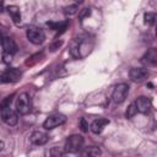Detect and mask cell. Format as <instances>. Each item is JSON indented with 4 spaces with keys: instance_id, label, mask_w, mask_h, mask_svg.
Segmentation results:
<instances>
[{
    "instance_id": "cell-11",
    "label": "cell",
    "mask_w": 157,
    "mask_h": 157,
    "mask_svg": "<svg viewBox=\"0 0 157 157\" xmlns=\"http://www.w3.org/2000/svg\"><path fill=\"white\" fill-rule=\"evenodd\" d=\"M48 140H49V135L43 131H33L31 135V142L37 146H42V145L47 144Z\"/></svg>"
},
{
    "instance_id": "cell-8",
    "label": "cell",
    "mask_w": 157,
    "mask_h": 157,
    "mask_svg": "<svg viewBox=\"0 0 157 157\" xmlns=\"http://www.w3.org/2000/svg\"><path fill=\"white\" fill-rule=\"evenodd\" d=\"M0 114H1V119L4 120V123H6V124L10 125V126L16 125L17 121H18L17 113H16L13 109H11L10 105L1 108V109H0Z\"/></svg>"
},
{
    "instance_id": "cell-14",
    "label": "cell",
    "mask_w": 157,
    "mask_h": 157,
    "mask_svg": "<svg viewBox=\"0 0 157 157\" xmlns=\"http://www.w3.org/2000/svg\"><path fill=\"white\" fill-rule=\"evenodd\" d=\"M6 10H7L9 15L11 16L13 23L15 25H20L21 23V12H20V9L17 6H9Z\"/></svg>"
},
{
    "instance_id": "cell-3",
    "label": "cell",
    "mask_w": 157,
    "mask_h": 157,
    "mask_svg": "<svg viewBox=\"0 0 157 157\" xmlns=\"http://www.w3.org/2000/svg\"><path fill=\"white\" fill-rule=\"evenodd\" d=\"M22 72L16 67H9L4 71H0V83H12L21 80Z\"/></svg>"
},
{
    "instance_id": "cell-26",
    "label": "cell",
    "mask_w": 157,
    "mask_h": 157,
    "mask_svg": "<svg viewBox=\"0 0 157 157\" xmlns=\"http://www.w3.org/2000/svg\"><path fill=\"white\" fill-rule=\"evenodd\" d=\"M4 11V5H2V2H0V12H2Z\"/></svg>"
},
{
    "instance_id": "cell-5",
    "label": "cell",
    "mask_w": 157,
    "mask_h": 157,
    "mask_svg": "<svg viewBox=\"0 0 157 157\" xmlns=\"http://www.w3.org/2000/svg\"><path fill=\"white\" fill-rule=\"evenodd\" d=\"M26 37L33 44H42L45 40V34H44L43 29H40L39 27H36V26H31L27 28Z\"/></svg>"
},
{
    "instance_id": "cell-19",
    "label": "cell",
    "mask_w": 157,
    "mask_h": 157,
    "mask_svg": "<svg viewBox=\"0 0 157 157\" xmlns=\"http://www.w3.org/2000/svg\"><path fill=\"white\" fill-rule=\"evenodd\" d=\"M77 10H78V6L75 4V5H70V6H66L65 9H64V12H65V15H75L76 12H77Z\"/></svg>"
},
{
    "instance_id": "cell-25",
    "label": "cell",
    "mask_w": 157,
    "mask_h": 157,
    "mask_svg": "<svg viewBox=\"0 0 157 157\" xmlns=\"http://www.w3.org/2000/svg\"><path fill=\"white\" fill-rule=\"evenodd\" d=\"M49 155H53V156H61V155H63V152H61L60 150H56V147H54V148L49 152Z\"/></svg>"
},
{
    "instance_id": "cell-21",
    "label": "cell",
    "mask_w": 157,
    "mask_h": 157,
    "mask_svg": "<svg viewBox=\"0 0 157 157\" xmlns=\"http://www.w3.org/2000/svg\"><path fill=\"white\" fill-rule=\"evenodd\" d=\"M12 97H13V94H11V96H7L6 98H4V99L0 102V109H1V108H4V107H7V105H10V104H11V101H12Z\"/></svg>"
},
{
    "instance_id": "cell-27",
    "label": "cell",
    "mask_w": 157,
    "mask_h": 157,
    "mask_svg": "<svg viewBox=\"0 0 157 157\" xmlns=\"http://www.w3.org/2000/svg\"><path fill=\"white\" fill-rule=\"evenodd\" d=\"M2 148H4V142H2V141H0V151H1Z\"/></svg>"
},
{
    "instance_id": "cell-9",
    "label": "cell",
    "mask_w": 157,
    "mask_h": 157,
    "mask_svg": "<svg viewBox=\"0 0 157 157\" xmlns=\"http://www.w3.org/2000/svg\"><path fill=\"white\" fill-rule=\"evenodd\" d=\"M134 103H135V107H136V109H137L139 113L146 114V113H148L150 109L152 108V102H151V99H150L148 97H145V96L137 97Z\"/></svg>"
},
{
    "instance_id": "cell-1",
    "label": "cell",
    "mask_w": 157,
    "mask_h": 157,
    "mask_svg": "<svg viewBox=\"0 0 157 157\" xmlns=\"http://www.w3.org/2000/svg\"><path fill=\"white\" fill-rule=\"evenodd\" d=\"M1 45H2V59H4V63L9 64V63H11L12 56L17 52V45L13 42V39L10 38V37H4L2 42H1Z\"/></svg>"
},
{
    "instance_id": "cell-7",
    "label": "cell",
    "mask_w": 157,
    "mask_h": 157,
    "mask_svg": "<svg viewBox=\"0 0 157 157\" xmlns=\"http://www.w3.org/2000/svg\"><path fill=\"white\" fill-rule=\"evenodd\" d=\"M66 121V117L64 114H60V113H56V114H52L49 115L44 123H43V128L47 129V130H52L56 126H60L63 125L64 123Z\"/></svg>"
},
{
    "instance_id": "cell-17",
    "label": "cell",
    "mask_w": 157,
    "mask_h": 157,
    "mask_svg": "<svg viewBox=\"0 0 157 157\" xmlns=\"http://www.w3.org/2000/svg\"><path fill=\"white\" fill-rule=\"evenodd\" d=\"M83 156H99L101 155V150L98 147H94V146H91L88 148H86L83 152H82Z\"/></svg>"
},
{
    "instance_id": "cell-10",
    "label": "cell",
    "mask_w": 157,
    "mask_h": 157,
    "mask_svg": "<svg viewBox=\"0 0 157 157\" xmlns=\"http://www.w3.org/2000/svg\"><path fill=\"white\" fill-rule=\"evenodd\" d=\"M129 76L132 81L135 82H141L144 81L145 78H147L148 76V71L144 67H132L130 71H129Z\"/></svg>"
},
{
    "instance_id": "cell-2",
    "label": "cell",
    "mask_w": 157,
    "mask_h": 157,
    "mask_svg": "<svg viewBox=\"0 0 157 157\" xmlns=\"http://www.w3.org/2000/svg\"><path fill=\"white\" fill-rule=\"evenodd\" d=\"M15 107H16V112L17 113H20L22 115L28 114L32 110V101H31V97L27 93L18 94V97L16 98V102H15Z\"/></svg>"
},
{
    "instance_id": "cell-12",
    "label": "cell",
    "mask_w": 157,
    "mask_h": 157,
    "mask_svg": "<svg viewBox=\"0 0 157 157\" xmlns=\"http://www.w3.org/2000/svg\"><path fill=\"white\" fill-rule=\"evenodd\" d=\"M108 124H109V120L107 118H98V119H96V120L92 121L90 129H91V131L93 134H101L103 131L104 126L108 125Z\"/></svg>"
},
{
    "instance_id": "cell-15",
    "label": "cell",
    "mask_w": 157,
    "mask_h": 157,
    "mask_svg": "<svg viewBox=\"0 0 157 157\" xmlns=\"http://www.w3.org/2000/svg\"><path fill=\"white\" fill-rule=\"evenodd\" d=\"M155 20H156V13L155 12H146L144 15V22H145V25L152 26L155 23Z\"/></svg>"
},
{
    "instance_id": "cell-28",
    "label": "cell",
    "mask_w": 157,
    "mask_h": 157,
    "mask_svg": "<svg viewBox=\"0 0 157 157\" xmlns=\"http://www.w3.org/2000/svg\"><path fill=\"white\" fill-rule=\"evenodd\" d=\"M2 38H4V37H2L1 34H0V44H1V42H2Z\"/></svg>"
},
{
    "instance_id": "cell-24",
    "label": "cell",
    "mask_w": 157,
    "mask_h": 157,
    "mask_svg": "<svg viewBox=\"0 0 157 157\" xmlns=\"http://www.w3.org/2000/svg\"><path fill=\"white\" fill-rule=\"evenodd\" d=\"M61 44H63V42H61V40H60V42H55V43H53V44H50V45H49V49H50L52 52H54V50H56Z\"/></svg>"
},
{
    "instance_id": "cell-16",
    "label": "cell",
    "mask_w": 157,
    "mask_h": 157,
    "mask_svg": "<svg viewBox=\"0 0 157 157\" xmlns=\"http://www.w3.org/2000/svg\"><path fill=\"white\" fill-rule=\"evenodd\" d=\"M40 58H43V53H37V54L29 56L28 60H26V65H27V66H32V65H34L36 63H38V61L40 60Z\"/></svg>"
},
{
    "instance_id": "cell-22",
    "label": "cell",
    "mask_w": 157,
    "mask_h": 157,
    "mask_svg": "<svg viewBox=\"0 0 157 157\" xmlns=\"http://www.w3.org/2000/svg\"><path fill=\"white\" fill-rule=\"evenodd\" d=\"M80 128H81V130H82L83 132L88 131V123L86 121L85 118H81V119H80Z\"/></svg>"
},
{
    "instance_id": "cell-6",
    "label": "cell",
    "mask_w": 157,
    "mask_h": 157,
    "mask_svg": "<svg viewBox=\"0 0 157 157\" xmlns=\"http://www.w3.org/2000/svg\"><path fill=\"white\" fill-rule=\"evenodd\" d=\"M128 92H129V86L126 83H118L114 90H113V93H112V99L114 103L117 104H120L125 101L126 96H128Z\"/></svg>"
},
{
    "instance_id": "cell-23",
    "label": "cell",
    "mask_w": 157,
    "mask_h": 157,
    "mask_svg": "<svg viewBox=\"0 0 157 157\" xmlns=\"http://www.w3.org/2000/svg\"><path fill=\"white\" fill-rule=\"evenodd\" d=\"M90 15H91V9H83L81 11V13H80V18H85V17H87Z\"/></svg>"
},
{
    "instance_id": "cell-20",
    "label": "cell",
    "mask_w": 157,
    "mask_h": 157,
    "mask_svg": "<svg viewBox=\"0 0 157 157\" xmlns=\"http://www.w3.org/2000/svg\"><path fill=\"white\" fill-rule=\"evenodd\" d=\"M70 53H71V55L75 56V58H78V56H80V54H78V43H76V42L72 43V45H71V48H70Z\"/></svg>"
},
{
    "instance_id": "cell-13",
    "label": "cell",
    "mask_w": 157,
    "mask_h": 157,
    "mask_svg": "<svg viewBox=\"0 0 157 157\" xmlns=\"http://www.w3.org/2000/svg\"><path fill=\"white\" fill-rule=\"evenodd\" d=\"M142 61L144 63H146V64H148V65H152V66H155L156 64H157V50L156 49H150L145 55H144V58H142Z\"/></svg>"
},
{
    "instance_id": "cell-18",
    "label": "cell",
    "mask_w": 157,
    "mask_h": 157,
    "mask_svg": "<svg viewBox=\"0 0 157 157\" xmlns=\"http://www.w3.org/2000/svg\"><path fill=\"white\" fill-rule=\"evenodd\" d=\"M136 113H137V109H136V107H135V103H131V104L129 105L126 113H125V117H126L128 119H131Z\"/></svg>"
},
{
    "instance_id": "cell-4",
    "label": "cell",
    "mask_w": 157,
    "mask_h": 157,
    "mask_svg": "<svg viewBox=\"0 0 157 157\" xmlns=\"http://www.w3.org/2000/svg\"><path fill=\"white\" fill-rule=\"evenodd\" d=\"M83 145V137L81 135H71L65 141V152L76 153L82 148Z\"/></svg>"
}]
</instances>
